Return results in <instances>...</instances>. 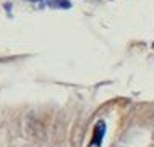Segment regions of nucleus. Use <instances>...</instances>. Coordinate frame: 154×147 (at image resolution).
Masks as SVG:
<instances>
[{"mask_svg": "<svg viewBox=\"0 0 154 147\" xmlns=\"http://www.w3.org/2000/svg\"><path fill=\"white\" fill-rule=\"evenodd\" d=\"M104 133H106V124H104V121H99V123L94 126L93 141L89 142V146H88V147H101V142H102Z\"/></svg>", "mask_w": 154, "mask_h": 147, "instance_id": "nucleus-1", "label": "nucleus"}, {"mask_svg": "<svg viewBox=\"0 0 154 147\" xmlns=\"http://www.w3.org/2000/svg\"><path fill=\"white\" fill-rule=\"evenodd\" d=\"M49 5H51V7H62V8H70V2H66V0H51V2H49Z\"/></svg>", "mask_w": 154, "mask_h": 147, "instance_id": "nucleus-2", "label": "nucleus"}]
</instances>
